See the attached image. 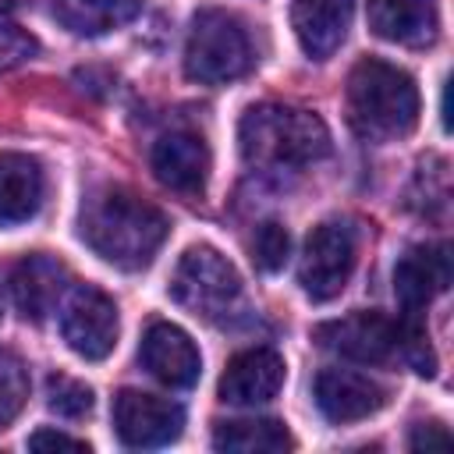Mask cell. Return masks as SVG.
I'll return each instance as SVG.
<instances>
[{
	"mask_svg": "<svg viewBox=\"0 0 454 454\" xmlns=\"http://www.w3.org/2000/svg\"><path fill=\"white\" fill-rule=\"evenodd\" d=\"M53 18L74 32V35H106L121 25H128L138 11L142 0H50Z\"/></svg>",
	"mask_w": 454,
	"mask_h": 454,
	"instance_id": "cell-19",
	"label": "cell"
},
{
	"mask_svg": "<svg viewBox=\"0 0 454 454\" xmlns=\"http://www.w3.org/2000/svg\"><path fill=\"white\" fill-rule=\"evenodd\" d=\"M213 447L227 454H280L291 447V433L277 419H231L216 422Z\"/></svg>",
	"mask_w": 454,
	"mask_h": 454,
	"instance_id": "cell-20",
	"label": "cell"
},
{
	"mask_svg": "<svg viewBox=\"0 0 454 454\" xmlns=\"http://www.w3.org/2000/svg\"><path fill=\"white\" fill-rule=\"evenodd\" d=\"M138 358L142 365L149 369V376H156L160 383L174 387V390H184L199 380L202 372V358H199V348L195 340L174 326V323H153L145 333H142V348H138Z\"/></svg>",
	"mask_w": 454,
	"mask_h": 454,
	"instance_id": "cell-10",
	"label": "cell"
},
{
	"mask_svg": "<svg viewBox=\"0 0 454 454\" xmlns=\"http://www.w3.org/2000/svg\"><path fill=\"white\" fill-rule=\"evenodd\" d=\"M153 174L181 195H199L209 177V149L195 131H167L153 145Z\"/></svg>",
	"mask_w": 454,
	"mask_h": 454,
	"instance_id": "cell-14",
	"label": "cell"
},
{
	"mask_svg": "<svg viewBox=\"0 0 454 454\" xmlns=\"http://www.w3.org/2000/svg\"><path fill=\"white\" fill-rule=\"evenodd\" d=\"M184 408L177 401L145 394V390H121L114 397V429L124 447H163L181 436Z\"/></svg>",
	"mask_w": 454,
	"mask_h": 454,
	"instance_id": "cell-8",
	"label": "cell"
},
{
	"mask_svg": "<svg viewBox=\"0 0 454 454\" xmlns=\"http://www.w3.org/2000/svg\"><path fill=\"white\" fill-rule=\"evenodd\" d=\"M28 401V369L14 351H0V429L18 419Z\"/></svg>",
	"mask_w": 454,
	"mask_h": 454,
	"instance_id": "cell-21",
	"label": "cell"
},
{
	"mask_svg": "<svg viewBox=\"0 0 454 454\" xmlns=\"http://www.w3.org/2000/svg\"><path fill=\"white\" fill-rule=\"evenodd\" d=\"M64 287H67V266L46 252L25 255L11 270V298H14L18 312L32 323H43L57 309Z\"/></svg>",
	"mask_w": 454,
	"mask_h": 454,
	"instance_id": "cell-15",
	"label": "cell"
},
{
	"mask_svg": "<svg viewBox=\"0 0 454 454\" xmlns=\"http://www.w3.org/2000/svg\"><path fill=\"white\" fill-rule=\"evenodd\" d=\"M351 25V0H294L291 4V28L298 46L312 60H326L337 53Z\"/></svg>",
	"mask_w": 454,
	"mask_h": 454,
	"instance_id": "cell-16",
	"label": "cell"
},
{
	"mask_svg": "<svg viewBox=\"0 0 454 454\" xmlns=\"http://www.w3.org/2000/svg\"><path fill=\"white\" fill-rule=\"evenodd\" d=\"M450 284V245H415L394 270V294L404 312H422Z\"/></svg>",
	"mask_w": 454,
	"mask_h": 454,
	"instance_id": "cell-12",
	"label": "cell"
},
{
	"mask_svg": "<svg viewBox=\"0 0 454 454\" xmlns=\"http://www.w3.org/2000/svg\"><path fill=\"white\" fill-rule=\"evenodd\" d=\"M387 404V390L351 369H323L316 376V408L330 422H358L376 415Z\"/></svg>",
	"mask_w": 454,
	"mask_h": 454,
	"instance_id": "cell-13",
	"label": "cell"
},
{
	"mask_svg": "<svg viewBox=\"0 0 454 454\" xmlns=\"http://www.w3.org/2000/svg\"><path fill=\"white\" fill-rule=\"evenodd\" d=\"M284 358L273 348H248L238 351L223 376H220V401L238 404V408H255L266 404L270 397H277V390L284 387Z\"/></svg>",
	"mask_w": 454,
	"mask_h": 454,
	"instance_id": "cell-11",
	"label": "cell"
},
{
	"mask_svg": "<svg viewBox=\"0 0 454 454\" xmlns=\"http://www.w3.org/2000/svg\"><path fill=\"white\" fill-rule=\"evenodd\" d=\"M316 340L351 362H387L390 351L397 348V323L383 312H351L340 319H330L316 326Z\"/></svg>",
	"mask_w": 454,
	"mask_h": 454,
	"instance_id": "cell-9",
	"label": "cell"
},
{
	"mask_svg": "<svg viewBox=\"0 0 454 454\" xmlns=\"http://www.w3.org/2000/svg\"><path fill=\"white\" fill-rule=\"evenodd\" d=\"M117 305L106 291L92 284H78L60 312V333L67 348L85 362H103L117 344Z\"/></svg>",
	"mask_w": 454,
	"mask_h": 454,
	"instance_id": "cell-7",
	"label": "cell"
},
{
	"mask_svg": "<svg viewBox=\"0 0 454 454\" xmlns=\"http://www.w3.org/2000/svg\"><path fill=\"white\" fill-rule=\"evenodd\" d=\"M397 351L408 358V365L419 376L436 372V355L429 348V333H426V323L419 319V312H404V319L397 323Z\"/></svg>",
	"mask_w": 454,
	"mask_h": 454,
	"instance_id": "cell-22",
	"label": "cell"
},
{
	"mask_svg": "<svg viewBox=\"0 0 454 454\" xmlns=\"http://www.w3.org/2000/svg\"><path fill=\"white\" fill-rule=\"evenodd\" d=\"M28 447H32V450H89L85 440L67 436V433H60V429H35V433L28 436Z\"/></svg>",
	"mask_w": 454,
	"mask_h": 454,
	"instance_id": "cell-26",
	"label": "cell"
},
{
	"mask_svg": "<svg viewBox=\"0 0 454 454\" xmlns=\"http://www.w3.org/2000/svg\"><path fill=\"white\" fill-rule=\"evenodd\" d=\"M348 124L365 142L404 138L419 124L415 78L380 57H365L348 74Z\"/></svg>",
	"mask_w": 454,
	"mask_h": 454,
	"instance_id": "cell-2",
	"label": "cell"
},
{
	"mask_svg": "<svg viewBox=\"0 0 454 454\" xmlns=\"http://www.w3.org/2000/svg\"><path fill=\"white\" fill-rule=\"evenodd\" d=\"M238 145L252 167L298 170L330 153V131L312 110L259 103L245 110L238 124Z\"/></svg>",
	"mask_w": 454,
	"mask_h": 454,
	"instance_id": "cell-3",
	"label": "cell"
},
{
	"mask_svg": "<svg viewBox=\"0 0 454 454\" xmlns=\"http://www.w3.org/2000/svg\"><path fill=\"white\" fill-rule=\"evenodd\" d=\"M43 206V167L25 153H0V223H25Z\"/></svg>",
	"mask_w": 454,
	"mask_h": 454,
	"instance_id": "cell-18",
	"label": "cell"
},
{
	"mask_svg": "<svg viewBox=\"0 0 454 454\" xmlns=\"http://www.w3.org/2000/svg\"><path fill=\"white\" fill-rule=\"evenodd\" d=\"M35 50H39V43L25 28L0 25V74L11 71V67H18V64H25V60H32Z\"/></svg>",
	"mask_w": 454,
	"mask_h": 454,
	"instance_id": "cell-25",
	"label": "cell"
},
{
	"mask_svg": "<svg viewBox=\"0 0 454 454\" xmlns=\"http://www.w3.org/2000/svg\"><path fill=\"white\" fill-rule=\"evenodd\" d=\"M355 270V234L344 223H319L305 238L298 280L312 301H330L344 291Z\"/></svg>",
	"mask_w": 454,
	"mask_h": 454,
	"instance_id": "cell-6",
	"label": "cell"
},
{
	"mask_svg": "<svg viewBox=\"0 0 454 454\" xmlns=\"http://www.w3.org/2000/svg\"><path fill=\"white\" fill-rule=\"evenodd\" d=\"M450 443V433H447V426L443 422H419L415 429H411V440H408V447H415V450H429V447H447Z\"/></svg>",
	"mask_w": 454,
	"mask_h": 454,
	"instance_id": "cell-27",
	"label": "cell"
},
{
	"mask_svg": "<svg viewBox=\"0 0 454 454\" xmlns=\"http://www.w3.org/2000/svg\"><path fill=\"white\" fill-rule=\"evenodd\" d=\"M369 28L401 46H426L436 39L440 14L433 0H369Z\"/></svg>",
	"mask_w": 454,
	"mask_h": 454,
	"instance_id": "cell-17",
	"label": "cell"
},
{
	"mask_svg": "<svg viewBox=\"0 0 454 454\" xmlns=\"http://www.w3.org/2000/svg\"><path fill=\"white\" fill-rule=\"evenodd\" d=\"M170 298L199 319H227L241 301V277L213 245H192L170 277Z\"/></svg>",
	"mask_w": 454,
	"mask_h": 454,
	"instance_id": "cell-5",
	"label": "cell"
},
{
	"mask_svg": "<svg viewBox=\"0 0 454 454\" xmlns=\"http://www.w3.org/2000/svg\"><path fill=\"white\" fill-rule=\"evenodd\" d=\"M82 241L117 270H145L167 241V216L128 188H99L78 213Z\"/></svg>",
	"mask_w": 454,
	"mask_h": 454,
	"instance_id": "cell-1",
	"label": "cell"
},
{
	"mask_svg": "<svg viewBox=\"0 0 454 454\" xmlns=\"http://www.w3.org/2000/svg\"><path fill=\"white\" fill-rule=\"evenodd\" d=\"M252 67V43L245 25L220 7H202L192 18L184 43V71L192 82L223 85Z\"/></svg>",
	"mask_w": 454,
	"mask_h": 454,
	"instance_id": "cell-4",
	"label": "cell"
},
{
	"mask_svg": "<svg viewBox=\"0 0 454 454\" xmlns=\"http://www.w3.org/2000/svg\"><path fill=\"white\" fill-rule=\"evenodd\" d=\"M287 255H291V234L277 220L259 223V231L252 238V259H255V266L262 273H277V270H284Z\"/></svg>",
	"mask_w": 454,
	"mask_h": 454,
	"instance_id": "cell-24",
	"label": "cell"
},
{
	"mask_svg": "<svg viewBox=\"0 0 454 454\" xmlns=\"http://www.w3.org/2000/svg\"><path fill=\"white\" fill-rule=\"evenodd\" d=\"M46 404L64 419H82L92 411V387L74 376H50L46 383Z\"/></svg>",
	"mask_w": 454,
	"mask_h": 454,
	"instance_id": "cell-23",
	"label": "cell"
}]
</instances>
